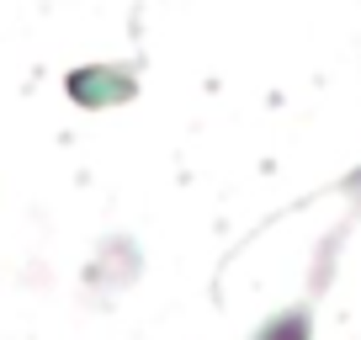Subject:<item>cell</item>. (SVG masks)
Here are the masks:
<instances>
[{"label":"cell","instance_id":"1","mask_svg":"<svg viewBox=\"0 0 361 340\" xmlns=\"http://www.w3.org/2000/svg\"><path fill=\"white\" fill-rule=\"evenodd\" d=\"M250 340H314V303L303 298V303L276 308V314H271Z\"/></svg>","mask_w":361,"mask_h":340}]
</instances>
